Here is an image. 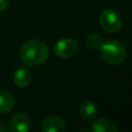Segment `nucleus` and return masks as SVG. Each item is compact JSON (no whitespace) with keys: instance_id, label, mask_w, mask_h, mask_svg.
I'll list each match as a JSON object with an SVG mask.
<instances>
[{"instance_id":"nucleus-2","label":"nucleus","mask_w":132,"mask_h":132,"mask_svg":"<svg viewBox=\"0 0 132 132\" xmlns=\"http://www.w3.org/2000/svg\"><path fill=\"white\" fill-rule=\"evenodd\" d=\"M99 53L102 60L110 65H119L123 63L126 58L125 45L116 39L102 42L101 46L99 47Z\"/></svg>"},{"instance_id":"nucleus-10","label":"nucleus","mask_w":132,"mask_h":132,"mask_svg":"<svg viewBox=\"0 0 132 132\" xmlns=\"http://www.w3.org/2000/svg\"><path fill=\"white\" fill-rule=\"evenodd\" d=\"M13 81L20 88L27 87L31 81V73H30V71L25 67L19 68L13 74Z\"/></svg>"},{"instance_id":"nucleus-11","label":"nucleus","mask_w":132,"mask_h":132,"mask_svg":"<svg viewBox=\"0 0 132 132\" xmlns=\"http://www.w3.org/2000/svg\"><path fill=\"white\" fill-rule=\"evenodd\" d=\"M87 45L92 48V50H99V47L101 46L102 44V38L99 34H96V33H93V34H90L88 37H87Z\"/></svg>"},{"instance_id":"nucleus-7","label":"nucleus","mask_w":132,"mask_h":132,"mask_svg":"<svg viewBox=\"0 0 132 132\" xmlns=\"http://www.w3.org/2000/svg\"><path fill=\"white\" fill-rule=\"evenodd\" d=\"M98 114V107L97 105L91 101L86 100L79 107V116L85 122H92L97 118Z\"/></svg>"},{"instance_id":"nucleus-14","label":"nucleus","mask_w":132,"mask_h":132,"mask_svg":"<svg viewBox=\"0 0 132 132\" xmlns=\"http://www.w3.org/2000/svg\"><path fill=\"white\" fill-rule=\"evenodd\" d=\"M82 131H90V129H86V128H82V129H79V132H82Z\"/></svg>"},{"instance_id":"nucleus-9","label":"nucleus","mask_w":132,"mask_h":132,"mask_svg":"<svg viewBox=\"0 0 132 132\" xmlns=\"http://www.w3.org/2000/svg\"><path fill=\"white\" fill-rule=\"evenodd\" d=\"M14 106V97L5 90H0V113L10 111Z\"/></svg>"},{"instance_id":"nucleus-8","label":"nucleus","mask_w":132,"mask_h":132,"mask_svg":"<svg viewBox=\"0 0 132 132\" xmlns=\"http://www.w3.org/2000/svg\"><path fill=\"white\" fill-rule=\"evenodd\" d=\"M90 130L94 132H117L118 127L109 119H99L92 124Z\"/></svg>"},{"instance_id":"nucleus-13","label":"nucleus","mask_w":132,"mask_h":132,"mask_svg":"<svg viewBox=\"0 0 132 132\" xmlns=\"http://www.w3.org/2000/svg\"><path fill=\"white\" fill-rule=\"evenodd\" d=\"M7 131H8L7 125H6L3 121L0 120V132H7Z\"/></svg>"},{"instance_id":"nucleus-1","label":"nucleus","mask_w":132,"mask_h":132,"mask_svg":"<svg viewBox=\"0 0 132 132\" xmlns=\"http://www.w3.org/2000/svg\"><path fill=\"white\" fill-rule=\"evenodd\" d=\"M48 53V47L43 41L31 39L22 45L20 50V57L24 64L28 66H37L47 59Z\"/></svg>"},{"instance_id":"nucleus-6","label":"nucleus","mask_w":132,"mask_h":132,"mask_svg":"<svg viewBox=\"0 0 132 132\" xmlns=\"http://www.w3.org/2000/svg\"><path fill=\"white\" fill-rule=\"evenodd\" d=\"M66 128V124L60 117H50L45 119L41 124L42 132H63Z\"/></svg>"},{"instance_id":"nucleus-12","label":"nucleus","mask_w":132,"mask_h":132,"mask_svg":"<svg viewBox=\"0 0 132 132\" xmlns=\"http://www.w3.org/2000/svg\"><path fill=\"white\" fill-rule=\"evenodd\" d=\"M9 0H0V11H4L8 6Z\"/></svg>"},{"instance_id":"nucleus-4","label":"nucleus","mask_w":132,"mask_h":132,"mask_svg":"<svg viewBox=\"0 0 132 132\" xmlns=\"http://www.w3.org/2000/svg\"><path fill=\"white\" fill-rule=\"evenodd\" d=\"M77 50V42L75 39L70 37H65L57 41L54 47L55 54L61 59H68L71 58Z\"/></svg>"},{"instance_id":"nucleus-5","label":"nucleus","mask_w":132,"mask_h":132,"mask_svg":"<svg viewBox=\"0 0 132 132\" xmlns=\"http://www.w3.org/2000/svg\"><path fill=\"white\" fill-rule=\"evenodd\" d=\"M31 128V121L27 113L16 112L12 116L9 122V130L16 132H27Z\"/></svg>"},{"instance_id":"nucleus-3","label":"nucleus","mask_w":132,"mask_h":132,"mask_svg":"<svg viewBox=\"0 0 132 132\" xmlns=\"http://www.w3.org/2000/svg\"><path fill=\"white\" fill-rule=\"evenodd\" d=\"M99 23L103 30L114 33L119 31L122 26V16L118 11L107 8L101 12L99 16Z\"/></svg>"}]
</instances>
